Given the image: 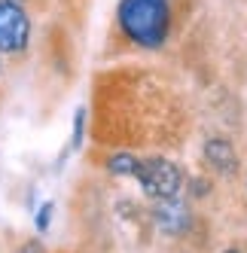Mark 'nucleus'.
<instances>
[{"instance_id": "nucleus-1", "label": "nucleus", "mask_w": 247, "mask_h": 253, "mask_svg": "<svg viewBox=\"0 0 247 253\" xmlns=\"http://www.w3.org/2000/svg\"><path fill=\"white\" fill-rule=\"evenodd\" d=\"M116 19L134 46L159 49L171 31V6L168 0H122Z\"/></svg>"}, {"instance_id": "nucleus-2", "label": "nucleus", "mask_w": 247, "mask_h": 253, "mask_svg": "<svg viewBox=\"0 0 247 253\" xmlns=\"http://www.w3.org/2000/svg\"><path fill=\"white\" fill-rule=\"evenodd\" d=\"M134 180L140 183L153 202L156 198H174L180 195V186H183V174L180 168L168 159H140L137 162V171H134Z\"/></svg>"}, {"instance_id": "nucleus-3", "label": "nucleus", "mask_w": 247, "mask_h": 253, "mask_svg": "<svg viewBox=\"0 0 247 253\" xmlns=\"http://www.w3.org/2000/svg\"><path fill=\"white\" fill-rule=\"evenodd\" d=\"M31 40V19L22 3L0 0V52H22Z\"/></svg>"}, {"instance_id": "nucleus-4", "label": "nucleus", "mask_w": 247, "mask_h": 253, "mask_svg": "<svg viewBox=\"0 0 247 253\" xmlns=\"http://www.w3.org/2000/svg\"><path fill=\"white\" fill-rule=\"evenodd\" d=\"M153 220H156V226L162 229L165 235H180V232H186V229H189L192 216H189L186 202H180V198L174 195V198H156Z\"/></svg>"}, {"instance_id": "nucleus-5", "label": "nucleus", "mask_w": 247, "mask_h": 253, "mask_svg": "<svg viewBox=\"0 0 247 253\" xmlns=\"http://www.w3.org/2000/svg\"><path fill=\"white\" fill-rule=\"evenodd\" d=\"M205 159H207V165L214 171H220V174L238 171V153L232 150V143L226 137H210L205 143Z\"/></svg>"}, {"instance_id": "nucleus-6", "label": "nucleus", "mask_w": 247, "mask_h": 253, "mask_svg": "<svg viewBox=\"0 0 247 253\" xmlns=\"http://www.w3.org/2000/svg\"><path fill=\"white\" fill-rule=\"evenodd\" d=\"M137 162H140V159L131 156V153H113V156L107 159V171L116 174V177H134Z\"/></svg>"}, {"instance_id": "nucleus-7", "label": "nucleus", "mask_w": 247, "mask_h": 253, "mask_svg": "<svg viewBox=\"0 0 247 253\" xmlns=\"http://www.w3.org/2000/svg\"><path fill=\"white\" fill-rule=\"evenodd\" d=\"M82 134H85V110L80 107V110L74 113V137H70V150H80Z\"/></svg>"}, {"instance_id": "nucleus-8", "label": "nucleus", "mask_w": 247, "mask_h": 253, "mask_svg": "<svg viewBox=\"0 0 247 253\" xmlns=\"http://www.w3.org/2000/svg\"><path fill=\"white\" fill-rule=\"evenodd\" d=\"M52 213H55V205H52V202L40 205L37 216H34V226H37V232H40V235H43V232H49V223H52Z\"/></svg>"}, {"instance_id": "nucleus-9", "label": "nucleus", "mask_w": 247, "mask_h": 253, "mask_svg": "<svg viewBox=\"0 0 247 253\" xmlns=\"http://www.w3.org/2000/svg\"><path fill=\"white\" fill-rule=\"evenodd\" d=\"M15 253H46V250H43V244H40V241H28V244H22Z\"/></svg>"}, {"instance_id": "nucleus-10", "label": "nucleus", "mask_w": 247, "mask_h": 253, "mask_svg": "<svg viewBox=\"0 0 247 253\" xmlns=\"http://www.w3.org/2000/svg\"><path fill=\"white\" fill-rule=\"evenodd\" d=\"M226 253H238V250H226Z\"/></svg>"}, {"instance_id": "nucleus-11", "label": "nucleus", "mask_w": 247, "mask_h": 253, "mask_svg": "<svg viewBox=\"0 0 247 253\" xmlns=\"http://www.w3.org/2000/svg\"><path fill=\"white\" fill-rule=\"evenodd\" d=\"M0 74H3V64H0Z\"/></svg>"}]
</instances>
